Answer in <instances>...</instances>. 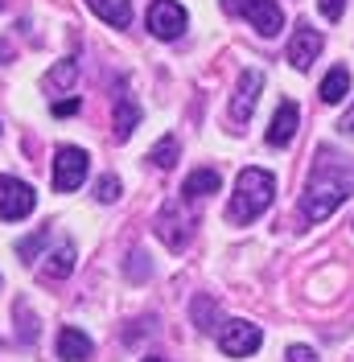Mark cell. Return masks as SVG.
I'll list each match as a JSON object with an SVG mask.
<instances>
[{
  "mask_svg": "<svg viewBox=\"0 0 354 362\" xmlns=\"http://www.w3.org/2000/svg\"><path fill=\"white\" fill-rule=\"evenodd\" d=\"M354 194V157L317 148V160L309 169L305 194H301V218L305 223H326L342 202H350Z\"/></svg>",
  "mask_w": 354,
  "mask_h": 362,
  "instance_id": "obj_1",
  "label": "cell"
},
{
  "mask_svg": "<svg viewBox=\"0 0 354 362\" xmlns=\"http://www.w3.org/2000/svg\"><path fill=\"white\" fill-rule=\"evenodd\" d=\"M276 198V177L268 169H244L239 181H235V194H231V206H227V223L231 226H251L260 214Z\"/></svg>",
  "mask_w": 354,
  "mask_h": 362,
  "instance_id": "obj_2",
  "label": "cell"
},
{
  "mask_svg": "<svg viewBox=\"0 0 354 362\" xmlns=\"http://www.w3.org/2000/svg\"><path fill=\"white\" fill-rule=\"evenodd\" d=\"M222 13L247 17L260 37H276V33L285 29V8H280L276 0H222Z\"/></svg>",
  "mask_w": 354,
  "mask_h": 362,
  "instance_id": "obj_3",
  "label": "cell"
},
{
  "mask_svg": "<svg viewBox=\"0 0 354 362\" xmlns=\"http://www.w3.org/2000/svg\"><path fill=\"white\" fill-rule=\"evenodd\" d=\"M33 206H38V194H33L29 181L0 173V218H4V223H21V218H29Z\"/></svg>",
  "mask_w": 354,
  "mask_h": 362,
  "instance_id": "obj_4",
  "label": "cell"
},
{
  "mask_svg": "<svg viewBox=\"0 0 354 362\" xmlns=\"http://www.w3.org/2000/svg\"><path fill=\"white\" fill-rule=\"evenodd\" d=\"M87 169H91V157L83 153V148H74V144H67V148H58L54 153V189L58 194H74L83 181H87Z\"/></svg>",
  "mask_w": 354,
  "mask_h": 362,
  "instance_id": "obj_5",
  "label": "cell"
},
{
  "mask_svg": "<svg viewBox=\"0 0 354 362\" xmlns=\"http://www.w3.org/2000/svg\"><path fill=\"white\" fill-rule=\"evenodd\" d=\"M264 346V329L251 325V321H222L219 329V350L227 358H247Z\"/></svg>",
  "mask_w": 354,
  "mask_h": 362,
  "instance_id": "obj_6",
  "label": "cell"
},
{
  "mask_svg": "<svg viewBox=\"0 0 354 362\" xmlns=\"http://www.w3.org/2000/svg\"><path fill=\"white\" fill-rule=\"evenodd\" d=\"M185 25H190V17H185V8H181L177 0H153V4H149V33H153V37L177 42V37L185 33Z\"/></svg>",
  "mask_w": 354,
  "mask_h": 362,
  "instance_id": "obj_7",
  "label": "cell"
},
{
  "mask_svg": "<svg viewBox=\"0 0 354 362\" xmlns=\"http://www.w3.org/2000/svg\"><path fill=\"white\" fill-rule=\"evenodd\" d=\"M156 235H161L173 251H181L190 243V235H194V214H185V198H181V202H169L156 214Z\"/></svg>",
  "mask_w": 354,
  "mask_h": 362,
  "instance_id": "obj_8",
  "label": "cell"
},
{
  "mask_svg": "<svg viewBox=\"0 0 354 362\" xmlns=\"http://www.w3.org/2000/svg\"><path fill=\"white\" fill-rule=\"evenodd\" d=\"M260 90H264V74L260 70H244L239 74V87L231 95V124H247L256 103H260Z\"/></svg>",
  "mask_w": 354,
  "mask_h": 362,
  "instance_id": "obj_9",
  "label": "cell"
},
{
  "mask_svg": "<svg viewBox=\"0 0 354 362\" xmlns=\"http://www.w3.org/2000/svg\"><path fill=\"white\" fill-rule=\"evenodd\" d=\"M321 45H326V37L313 29V25H297V33L288 37V66L297 70H309L313 62H317V54H321Z\"/></svg>",
  "mask_w": 354,
  "mask_h": 362,
  "instance_id": "obj_10",
  "label": "cell"
},
{
  "mask_svg": "<svg viewBox=\"0 0 354 362\" xmlns=\"http://www.w3.org/2000/svg\"><path fill=\"white\" fill-rule=\"evenodd\" d=\"M297 128H301V112H297L292 99H285V103L276 107V115H272V124H268V144H272V148H288L292 136H297Z\"/></svg>",
  "mask_w": 354,
  "mask_h": 362,
  "instance_id": "obj_11",
  "label": "cell"
},
{
  "mask_svg": "<svg viewBox=\"0 0 354 362\" xmlns=\"http://www.w3.org/2000/svg\"><path fill=\"white\" fill-rule=\"evenodd\" d=\"M91 354H95V341L83 329H74V325H62L58 329V358L62 362H87Z\"/></svg>",
  "mask_w": 354,
  "mask_h": 362,
  "instance_id": "obj_12",
  "label": "cell"
},
{
  "mask_svg": "<svg viewBox=\"0 0 354 362\" xmlns=\"http://www.w3.org/2000/svg\"><path fill=\"white\" fill-rule=\"evenodd\" d=\"M74 259H79L74 243H58V251H50V255H45L42 280H45V284H54V280H67L70 272H74Z\"/></svg>",
  "mask_w": 354,
  "mask_h": 362,
  "instance_id": "obj_13",
  "label": "cell"
},
{
  "mask_svg": "<svg viewBox=\"0 0 354 362\" xmlns=\"http://www.w3.org/2000/svg\"><path fill=\"white\" fill-rule=\"evenodd\" d=\"M219 189H222L219 169H194V173L185 177V185H181V198H185V202H198V198H210V194H219Z\"/></svg>",
  "mask_w": 354,
  "mask_h": 362,
  "instance_id": "obj_14",
  "label": "cell"
},
{
  "mask_svg": "<svg viewBox=\"0 0 354 362\" xmlns=\"http://www.w3.org/2000/svg\"><path fill=\"white\" fill-rule=\"evenodd\" d=\"M91 13L99 21H108L111 29H128L132 25V0H87Z\"/></svg>",
  "mask_w": 354,
  "mask_h": 362,
  "instance_id": "obj_15",
  "label": "cell"
},
{
  "mask_svg": "<svg viewBox=\"0 0 354 362\" xmlns=\"http://www.w3.org/2000/svg\"><path fill=\"white\" fill-rule=\"evenodd\" d=\"M140 124V107L132 103V95H115V140H128Z\"/></svg>",
  "mask_w": 354,
  "mask_h": 362,
  "instance_id": "obj_16",
  "label": "cell"
},
{
  "mask_svg": "<svg viewBox=\"0 0 354 362\" xmlns=\"http://www.w3.org/2000/svg\"><path fill=\"white\" fill-rule=\"evenodd\" d=\"M350 95V70L346 66H333L326 78H321V99L326 103H342Z\"/></svg>",
  "mask_w": 354,
  "mask_h": 362,
  "instance_id": "obj_17",
  "label": "cell"
},
{
  "mask_svg": "<svg viewBox=\"0 0 354 362\" xmlns=\"http://www.w3.org/2000/svg\"><path fill=\"white\" fill-rule=\"evenodd\" d=\"M74 78H79V62H74V58H62L54 70H45V87L50 90H70Z\"/></svg>",
  "mask_w": 354,
  "mask_h": 362,
  "instance_id": "obj_18",
  "label": "cell"
},
{
  "mask_svg": "<svg viewBox=\"0 0 354 362\" xmlns=\"http://www.w3.org/2000/svg\"><path fill=\"white\" fill-rule=\"evenodd\" d=\"M177 153H181L177 136H161L153 148H149V160H153L156 169H173V165H177Z\"/></svg>",
  "mask_w": 354,
  "mask_h": 362,
  "instance_id": "obj_19",
  "label": "cell"
},
{
  "mask_svg": "<svg viewBox=\"0 0 354 362\" xmlns=\"http://www.w3.org/2000/svg\"><path fill=\"white\" fill-rule=\"evenodd\" d=\"M13 313H17V341L33 346V341H38V317L29 313V305H25V300H17V309H13Z\"/></svg>",
  "mask_w": 354,
  "mask_h": 362,
  "instance_id": "obj_20",
  "label": "cell"
},
{
  "mask_svg": "<svg viewBox=\"0 0 354 362\" xmlns=\"http://www.w3.org/2000/svg\"><path fill=\"white\" fill-rule=\"evenodd\" d=\"M190 313H194V325H198V329H215V321H219V305H215L210 296H194Z\"/></svg>",
  "mask_w": 354,
  "mask_h": 362,
  "instance_id": "obj_21",
  "label": "cell"
},
{
  "mask_svg": "<svg viewBox=\"0 0 354 362\" xmlns=\"http://www.w3.org/2000/svg\"><path fill=\"white\" fill-rule=\"evenodd\" d=\"M50 235H54L50 226H38L33 235H25L21 243H17V255H21L25 264H33V255H38V247H42V243H50Z\"/></svg>",
  "mask_w": 354,
  "mask_h": 362,
  "instance_id": "obj_22",
  "label": "cell"
},
{
  "mask_svg": "<svg viewBox=\"0 0 354 362\" xmlns=\"http://www.w3.org/2000/svg\"><path fill=\"white\" fill-rule=\"evenodd\" d=\"M95 198H99L103 206H111L115 198H120V177H111V173L108 177H99L95 181Z\"/></svg>",
  "mask_w": 354,
  "mask_h": 362,
  "instance_id": "obj_23",
  "label": "cell"
},
{
  "mask_svg": "<svg viewBox=\"0 0 354 362\" xmlns=\"http://www.w3.org/2000/svg\"><path fill=\"white\" fill-rule=\"evenodd\" d=\"M317 8H321V17H326V21H342L346 0H317Z\"/></svg>",
  "mask_w": 354,
  "mask_h": 362,
  "instance_id": "obj_24",
  "label": "cell"
},
{
  "mask_svg": "<svg viewBox=\"0 0 354 362\" xmlns=\"http://www.w3.org/2000/svg\"><path fill=\"white\" fill-rule=\"evenodd\" d=\"M285 362H317V354H313L309 346H288Z\"/></svg>",
  "mask_w": 354,
  "mask_h": 362,
  "instance_id": "obj_25",
  "label": "cell"
},
{
  "mask_svg": "<svg viewBox=\"0 0 354 362\" xmlns=\"http://www.w3.org/2000/svg\"><path fill=\"white\" fill-rule=\"evenodd\" d=\"M79 107H83V103L70 95V99H58V103H54V115H58V119H67V115H74Z\"/></svg>",
  "mask_w": 354,
  "mask_h": 362,
  "instance_id": "obj_26",
  "label": "cell"
},
{
  "mask_svg": "<svg viewBox=\"0 0 354 362\" xmlns=\"http://www.w3.org/2000/svg\"><path fill=\"white\" fill-rule=\"evenodd\" d=\"M338 132L346 136V140H354V107L346 115H342V119H338Z\"/></svg>",
  "mask_w": 354,
  "mask_h": 362,
  "instance_id": "obj_27",
  "label": "cell"
},
{
  "mask_svg": "<svg viewBox=\"0 0 354 362\" xmlns=\"http://www.w3.org/2000/svg\"><path fill=\"white\" fill-rule=\"evenodd\" d=\"M136 259H144V255L136 251ZM144 272H149V268H144V264H128V276H144Z\"/></svg>",
  "mask_w": 354,
  "mask_h": 362,
  "instance_id": "obj_28",
  "label": "cell"
},
{
  "mask_svg": "<svg viewBox=\"0 0 354 362\" xmlns=\"http://www.w3.org/2000/svg\"><path fill=\"white\" fill-rule=\"evenodd\" d=\"M4 62H13V45L8 42H0V66H4Z\"/></svg>",
  "mask_w": 354,
  "mask_h": 362,
  "instance_id": "obj_29",
  "label": "cell"
},
{
  "mask_svg": "<svg viewBox=\"0 0 354 362\" xmlns=\"http://www.w3.org/2000/svg\"><path fill=\"white\" fill-rule=\"evenodd\" d=\"M144 362H165V358H144Z\"/></svg>",
  "mask_w": 354,
  "mask_h": 362,
  "instance_id": "obj_30",
  "label": "cell"
},
{
  "mask_svg": "<svg viewBox=\"0 0 354 362\" xmlns=\"http://www.w3.org/2000/svg\"><path fill=\"white\" fill-rule=\"evenodd\" d=\"M0 8H4V0H0Z\"/></svg>",
  "mask_w": 354,
  "mask_h": 362,
  "instance_id": "obj_31",
  "label": "cell"
}]
</instances>
